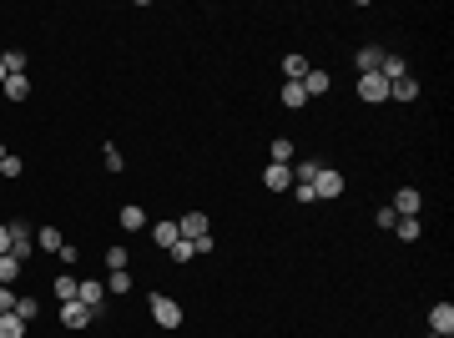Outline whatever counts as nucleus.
Returning a JSON list of instances; mask_svg holds the SVG:
<instances>
[{"label": "nucleus", "instance_id": "1", "mask_svg": "<svg viewBox=\"0 0 454 338\" xmlns=\"http://www.w3.org/2000/svg\"><path fill=\"white\" fill-rule=\"evenodd\" d=\"M151 318H157L162 328H182V303L177 298H162V293H151Z\"/></svg>", "mask_w": 454, "mask_h": 338}, {"label": "nucleus", "instance_id": "2", "mask_svg": "<svg viewBox=\"0 0 454 338\" xmlns=\"http://www.w3.org/2000/svg\"><path fill=\"white\" fill-rule=\"evenodd\" d=\"M6 227H10V258L26 263L31 252H36V232H31V222H6Z\"/></svg>", "mask_w": 454, "mask_h": 338}, {"label": "nucleus", "instance_id": "3", "mask_svg": "<svg viewBox=\"0 0 454 338\" xmlns=\"http://www.w3.org/2000/svg\"><path fill=\"white\" fill-rule=\"evenodd\" d=\"M313 192H318L323 202L343 197V172H333V167H318V177H313Z\"/></svg>", "mask_w": 454, "mask_h": 338}, {"label": "nucleus", "instance_id": "4", "mask_svg": "<svg viewBox=\"0 0 454 338\" xmlns=\"http://www.w3.org/2000/svg\"><path fill=\"white\" fill-rule=\"evenodd\" d=\"M388 207H394L399 217H419L424 197H419V187H399V192H394V202H388Z\"/></svg>", "mask_w": 454, "mask_h": 338}, {"label": "nucleus", "instance_id": "5", "mask_svg": "<svg viewBox=\"0 0 454 338\" xmlns=\"http://www.w3.org/2000/svg\"><path fill=\"white\" fill-rule=\"evenodd\" d=\"M207 232H212V227H207V217H202V213H182V217H177V238H187V243L207 238Z\"/></svg>", "mask_w": 454, "mask_h": 338}, {"label": "nucleus", "instance_id": "6", "mask_svg": "<svg viewBox=\"0 0 454 338\" xmlns=\"http://www.w3.org/2000/svg\"><path fill=\"white\" fill-rule=\"evenodd\" d=\"M429 333H439V338L454 333V303H434V308H429Z\"/></svg>", "mask_w": 454, "mask_h": 338}, {"label": "nucleus", "instance_id": "7", "mask_svg": "<svg viewBox=\"0 0 454 338\" xmlns=\"http://www.w3.org/2000/svg\"><path fill=\"white\" fill-rule=\"evenodd\" d=\"M358 96H363V101H388V81H384L379 71L358 76Z\"/></svg>", "mask_w": 454, "mask_h": 338}, {"label": "nucleus", "instance_id": "8", "mask_svg": "<svg viewBox=\"0 0 454 338\" xmlns=\"http://www.w3.org/2000/svg\"><path fill=\"white\" fill-rule=\"evenodd\" d=\"M263 187H268V192H288V187H293V167H278V162H268Z\"/></svg>", "mask_w": 454, "mask_h": 338}, {"label": "nucleus", "instance_id": "9", "mask_svg": "<svg viewBox=\"0 0 454 338\" xmlns=\"http://www.w3.org/2000/svg\"><path fill=\"white\" fill-rule=\"evenodd\" d=\"M91 318H96V313H91V308H86L81 298H76V303H61V323H66V328H86V323H91Z\"/></svg>", "mask_w": 454, "mask_h": 338}, {"label": "nucleus", "instance_id": "10", "mask_svg": "<svg viewBox=\"0 0 454 338\" xmlns=\"http://www.w3.org/2000/svg\"><path fill=\"white\" fill-rule=\"evenodd\" d=\"M76 298H81L86 308H91V313H101V308H106V283H96V278H86Z\"/></svg>", "mask_w": 454, "mask_h": 338}, {"label": "nucleus", "instance_id": "11", "mask_svg": "<svg viewBox=\"0 0 454 338\" xmlns=\"http://www.w3.org/2000/svg\"><path fill=\"white\" fill-rule=\"evenodd\" d=\"M298 86H303V96H328V86H333V81H328V71H318V66H308V76H303Z\"/></svg>", "mask_w": 454, "mask_h": 338}, {"label": "nucleus", "instance_id": "12", "mask_svg": "<svg viewBox=\"0 0 454 338\" xmlns=\"http://www.w3.org/2000/svg\"><path fill=\"white\" fill-rule=\"evenodd\" d=\"M126 293H132V272H106V298H126Z\"/></svg>", "mask_w": 454, "mask_h": 338}, {"label": "nucleus", "instance_id": "13", "mask_svg": "<svg viewBox=\"0 0 454 338\" xmlns=\"http://www.w3.org/2000/svg\"><path fill=\"white\" fill-rule=\"evenodd\" d=\"M384 56H388V51H379V46H363V51L354 56V61H358V76H369V71H379V66H384Z\"/></svg>", "mask_w": 454, "mask_h": 338}, {"label": "nucleus", "instance_id": "14", "mask_svg": "<svg viewBox=\"0 0 454 338\" xmlns=\"http://www.w3.org/2000/svg\"><path fill=\"white\" fill-rule=\"evenodd\" d=\"M388 101H419V81H414V76L394 81V86H388Z\"/></svg>", "mask_w": 454, "mask_h": 338}, {"label": "nucleus", "instance_id": "15", "mask_svg": "<svg viewBox=\"0 0 454 338\" xmlns=\"http://www.w3.org/2000/svg\"><path fill=\"white\" fill-rule=\"evenodd\" d=\"M36 247H40V252H61V247H66L61 227H40V232H36Z\"/></svg>", "mask_w": 454, "mask_h": 338}, {"label": "nucleus", "instance_id": "16", "mask_svg": "<svg viewBox=\"0 0 454 338\" xmlns=\"http://www.w3.org/2000/svg\"><path fill=\"white\" fill-rule=\"evenodd\" d=\"M51 288H56V298H61V303H76V293H81V283L71 278V272H61V278H56Z\"/></svg>", "mask_w": 454, "mask_h": 338}, {"label": "nucleus", "instance_id": "17", "mask_svg": "<svg viewBox=\"0 0 454 338\" xmlns=\"http://www.w3.org/2000/svg\"><path fill=\"white\" fill-rule=\"evenodd\" d=\"M0 91H6V101H26L31 96V81L26 76H6V86H0Z\"/></svg>", "mask_w": 454, "mask_h": 338}, {"label": "nucleus", "instance_id": "18", "mask_svg": "<svg viewBox=\"0 0 454 338\" xmlns=\"http://www.w3.org/2000/svg\"><path fill=\"white\" fill-rule=\"evenodd\" d=\"M268 152H273V162H278V167H293V137H273Z\"/></svg>", "mask_w": 454, "mask_h": 338}, {"label": "nucleus", "instance_id": "19", "mask_svg": "<svg viewBox=\"0 0 454 338\" xmlns=\"http://www.w3.org/2000/svg\"><path fill=\"white\" fill-rule=\"evenodd\" d=\"M121 227H126V232H142V227H146V213H142L137 202H126V207H121Z\"/></svg>", "mask_w": 454, "mask_h": 338}, {"label": "nucleus", "instance_id": "20", "mask_svg": "<svg viewBox=\"0 0 454 338\" xmlns=\"http://www.w3.org/2000/svg\"><path fill=\"white\" fill-rule=\"evenodd\" d=\"M20 268H26L20 258H10V252H0V283H6V288H10V283L20 278Z\"/></svg>", "mask_w": 454, "mask_h": 338}, {"label": "nucleus", "instance_id": "21", "mask_svg": "<svg viewBox=\"0 0 454 338\" xmlns=\"http://www.w3.org/2000/svg\"><path fill=\"white\" fill-rule=\"evenodd\" d=\"M151 243H157V247L167 252L172 243H177V222H157V227H151Z\"/></svg>", "mask_w": 454, "mask_h": 338}, {"label": "nucleus", "instance_id": "22", "mask_svg": "<svg viewBox=\"0 0 454 338\" xmlns=\"http://www.w3.org/2000/svg\"><path fill=\"white\" fill-rule=\"evenodd\" d=\"M283 107H288V112L308 107V96H303V86H298V81H283Z\"/></svg>", "mask_w": 454, "mask_h": 338}, {"label": "nucleus", "instance_id": "23", "mask_svg": "<svg viewBox=\"0 0 454 338\" xmlns=\"http://www.w3.org/2000/svg\"><path fill=\"white\" fill-rule=\"evenodd\" d=\"M10 313H15L20 323H36V318H40V303H36V298H15V308H10Z\"/></svg>", "mask_w": 454, "mask_h": 338}, {"label": "nucleus", "instance_id": "24", "mask_svg": "<svg viewBox=\"0 0 454 338\" xmlns=\"http://www.w3.org/2000/svg\"><path fill=\"white\" fill-rule=\"evenodd\" d=\"M394 232H399L404 243H419V232H424V222H419V217H399V222H394Z\"/></svg>", "mask_w": 454, "mask_h": 338}, {"label": "nucleus", "instance_id": "25", "mask_svg": "<svg viewBox=\"0 0 454 338\" xmlns=\"http://www.w3.org/2000/svg\"><path fill=\"white\" fill-rule=\"evenodd\" d=\"M167 258H172V263H192V258H197V247H192L187 238H177V243L167 247Z\"/></svg>", "mask_w": 454, "mask_h": 338}, {"label": "nucleus", "instance_id": "26", "mask_svg": "<svg viewBox=\"0 0 454 338\" xmlns=\"http://www.w3.org/2000/svg\"><path fill=\"white\" fill-rule=\"evenodd\" d=\"M0 338H26V323L15 313H0Z\"/></svg>", "mask_w": 454, "mask_h": 338}, {"label": "nucleus", "instance_id": "27", "mask_svg": "<svg viewBox=\"0 0 454 338\" xmlns=\"http://www.w3.org/2000/svg\"><path fill=\"white\" fill-rule=\"evenodd\" d=\"M283 71H288V81H303L308 76V56H283Z\"/></svg>", "mask_w": 454, "mask_h": 338}, {"label": "nucleus", "instance_id": "28", "mask_svg": "<svg viewBox=\"0 0 454 338\" xmlns=\"http://www.w3.org/2000/svg\"><path fill=\"white\" fill-rule=\"evenodd\" d=\"M26 66H31L26 51H6V71H10V76H26Z\"/></svg>", "mask_w": 454, "mask_h": 338}, {"label": "nucleus", "instance_id": "29", "mask_svg": "<svg viewBox=\"0 0 454 338\" xmlns=\"http://www.w3.org/2000/svg\"><path fill=\"white\" fill-rule=\"evenodd\" d=\"M313 177H318V162H313V157H303V162L293 167V182H313Z\"/></svg>", "mask_w": 454, "mask_h": 338}, {"label": "nucleus", "instance_id": "30", "mask_svg": "<svg viewBox=\"0 0 454 338\" xmlns=\"http://www.w3.org/2000/svg\"><path fill=\"white\" fill-rule=\"evenodd\" d=\"M106 268H112V272H121L126 268V247H106V258H101Z\"/></svg>", "mask_w": 454, "mask_h": 338}, {"label": "nucleus", "instance_id": "31", "mask_svg": "<svg viewBox=\"0 0 454 338\" xmlns=\"http://www.w3.org/2000/svg\"><path fill=\"white\" fill-rule=\"evenodd\" d=\"M20 172H26V162L6 152V162H0V177H20Z\"/></svg>", "mask_w": 454, "mask_h": 338}, {"label": "nucleus", "instance_id": "32", "mask_svg": "<svg viewBox=\"0 0 454 338\" xmlns=\"http://www.w3.org/2000/svg\"><path fill=\"white\" fill-rule=\"evenodd\" d=\"M293 197H298V202H318V192H313V182H293Z\"/></svg>", "mask_w": 454, "mask_h": 338}, {"label": "nucleus", "instance_id": "33", "mask_svg": "<svg viewBox=\"0 0 454 338\" xmlns=\"http://www.w3.org/2000/svg\"><path fill=\"white\" fill-rule=\"evenodd\" d=\"M374 222H379V227H388V232H394V222H399V213H394V207H379V213H374Z\"/></svg>", "mask_w": 454, "mask_h": 338}, {"label": "nucleus", "instance_id": "34", "mask_svg": "<svg viewBox=\"0 0 454 338\" xmlns=\"http://www.w3.org/2000/svg\"><path fill=\"white\" fill-rule=\"evenodd\" d=\"M121 167H126L121 152H116V146H106V172H121Z\"/></svg>", "mask_w": 454, "mask_h": 338}, {"label": "nucleus", "instance_id": "35", "mask_svg": "<svg viewBox=\"0 0 454 338\" xmlns=\"http://www.w3.org/2000/svg\"><path fill=\"white\" fill-rule=\"evenodd\" d=\"M10 308H15V293H10L6 283H0V313H10Z\"/></svg>", "mask_w": 454, "mask_h": 338}, {"label": "nucleus", "instance_id": "36", "mask_svg": "<svg viewBox=\"0 0 454 338\" xmlns=\"http://www.w3.org/2000/svg\"><path fill=\"white\" fill-rule=\"evenodd\" d=\"M0 252H10V227L0 222Z\"/></svg>", "mask_w": 454, "mask_h": 338}, {"label": "nucleus", "instance_id": "37", "mask_svg": "<svg viewBox=\"0 0 454 338\" xmlns=\"http://www.w3.org/2000/svg\"><path fill=\"white\" fill-rule=\"evenodd\" d=\"M6 76H10V71H6V56H0V86H6Z\"/></svg>", "mask_w": 454, "mask_h": 338}, {"label": "nucleus", "instance_id": "38", "mask_svg": "<svg viewBox=\"0 0 454 338\" xmlns=\"http://www.w3.org/2000/svg\"><path fill=\"white\" fill-rule=\"evenodd\" d=\"M0 162H6V146H0Z\"/></svg>", "mask_w": 454, "mask_h": 338}, {"label": "nucleus", "instance_id": "39", "mask_svg": "<svg viewBox=\"0 0 454 338\" xmlns=\"http://www.w3.org/2000/svg\"><path fill=\"white\" fill-rule=\"evenodd\" d=\"M429 338H439V333H429Z\"/></svg>", "mask_w": 454, "mask_h": 338}]
</instances>
